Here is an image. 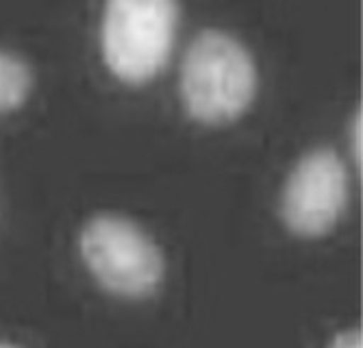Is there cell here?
Returning a JSON list of instances; mask_svg holds the SVG:
<instances>
[{"label": "cell", "instance_id": "1", "mask_svg": "<svg viewBox=\"0 0 363 348\" xmlns=\"http://www.w3.org/2000/svg\"><path fill=\"white\" fill-rule=\"evenodd\" d=\"M257 94V68L248 48L222 30H203L185 50L181 96L187 113L203 124L240 118Z\"/></svg>", "mask_w": 363, "mask_h": 348}, {"label": "cell", "instance_id": "2", "mask_svg": "<svg viewBox=\"0 0 363 348\" xmlns=\"http://www.w3.org/2000/svg\"><path fill=\"white\" fill-rule=\"evenodd\" d=\"M179 0H107L101 48L109 72L128 85L152 81L172 55Z\"/></svg>", "mask_w": 363, "mask_h": 348}, {"label": "cell", "instance_id": "3", "mask_svg": "<svg viewBox=\"0 0 363 348\" xmlns=\"http://www.w3.org/2000/svg\"><path fill=\"white\" fill-rule=\"evenodd\" d=\"M81 255L96 281L118 296H148L163 279V255L157 242L124 215L89 218L81 231Z\"/></svg>", "mask_w": 363, "mask_h": 348}, {"label": "cell", "instance_id": "4", "mask_svg": "<svg viewBox=\"0 0 363 348\" xmlns=\"http://www.w3.org/2000/svg\"><path fill=\"white\" fill-rule=\"evenodd\" d=\"M350 194V179L342 157L331 148L303 155L291 168L281 194V215L301 237H320L342 218Z\"/></svg>", "mask_w": 363, "mask_h": 348}, {"label": "cell", "instance_id": "5", "mask_svg": "<svg viewBox=\"0 0 363 348\" xmlns=\"http://www.w3.org/2000/svg\"><path fill=\"white\" fill-rule=\"evenodd\" d=\"M33 74L26 63L11 55L0 50V113L18 109L30 94Z\"/></svg>", "mask_w": 363, "mask_h": 348}, {"label": "cell", "instance_id": "6", "mask_svg": "<svg viewBox=\"0 0 363 348\" xmlns=\"http://www.w3.org/2000/svg\"><path fill=\"white\" fill-rule=\"evenodd\" d=\"M350 155L354 164H361V109L354 111L350 120Z\"/></svg>", "mask_w": 363, "mask_h": 348}, {"label": "cell", "instance_id": "7", "mask_svg": "<svg viewBox=\"0 0 363 348\" xmlns=\"http://www.w3.org/2000/svg\"><path fill=\"white\" fill-rule=\"evenodd\" d=\"M331 348H363L361 331H357V329L342 331V333L335 335V339L331 342Z\"/></svg>", "mask_w": 363, "mask_h": 348}, {"label": "cell", "instance_id": "8", "mask_svg": "<svg viewBox=\"0 0 363 348\" xmlns=\"http://www.w3.org/2000/svg\"><path fill=\"white\" fill-rule=\"evenodd\" d=\"M0 348H16V346H11V344H5V342H0Z\"/></svg>", "mask_w": 363, "mask_h": 348}]
</instances>
